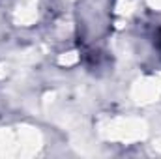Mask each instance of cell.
Here are the masks:
<instances>
[{
    "instance_id": "6da1fadb",
    "label": "cell",
    "mask_w": 161,
    "mask_h": 159,
    "mask_svg": "<svg viewBox=\"0 0 161 159\" xmlns=\"http://www.w3.org/2000/svg\"><path fill=\"white\" fill-rule=\"evenodd\" d=\"M156 45H158V49H159V52H161V30L158 32V38H156Z\"/></svg>"
}]
</instances>
